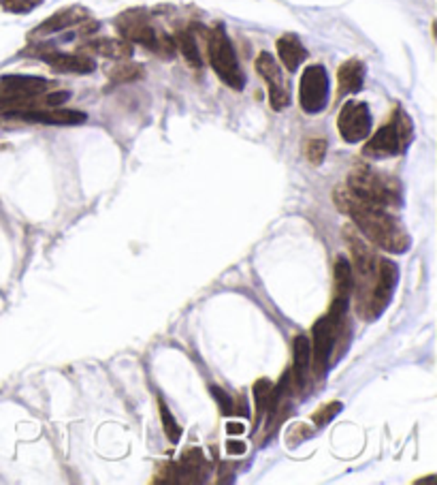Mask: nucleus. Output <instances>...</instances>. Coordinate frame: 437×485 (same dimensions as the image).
<instances>
[{"label":"nucleus","mask_w":437,"mask_h":485,"mask_svg":"<svg viewBox=\"0 0 437 485\" xmlns=\"http://www.w3.org/2000/svg\"><path fill=\"white\" fill-rule=\"evenodd\" d=\"M333 200L341 212L352 218L357 229L367 238L372 244L380 246L382 251L395 252V255H403L412 246L408 231L392 214H389V208L375 206V203H367L358 197H354L346 186L335 191Z\"/></svg>","instance_id":"nucleus-1"},{"label":"nucleus","mask_w":437,"mask_h":485,"mask_svg":"<svg viewBox=\"0 0 437 485\" xmlns=\"http://www.w3.org/2000/svg\"><path fill=\"white\" fill-rule=\"evenodd\" d=\"M52 81L35 75H4L0 77V107L11 112L20 109L58 107L69 101V92H52Z\"/></svg>","instance_id":"nucleus-2"},{"label":"nucleus","mask_w":437,"mask_h":485,"mask_svg":"<svg viewBox=\"0 0 437 485\" xmlns=\"http://www.w3.org/2000/svg\"><path fill=\"white\" fill-rule=\"evenodd\" d=\"M346 189L358 200L382 208L401 206V186L391 175H384L367 165H357L348 175Z\"/></svg>","instance_id":"nucleus-3"},{"label":"nucleus","mask_w":437,"mask_h":485,"mask_svg":"<svg viewBox=\"0 0 437 485\" xmlns=\"http://www.w3.org/2000/svg\"><path fill=\"white\" fill-rule=\"evenodd\" d=\"M115 26H118L122 38H126L129 43H139L149 52L158 54L163 58H171L177 52L173 37L163 35L149 24L147 13L143 9L126 11L122 13L118 20H115Z\"/></svg>","instance_id":"nucleus-4"},{"label":"nucleus","mask_w":437,"mask_h":485,"mask_svg":"<svg viewBox=\"0 0 437 485\" xmlns=\"http://www.w3.org/2000/svg\"><path fill=\"white\" fill-rule=\"evenodd\" d=\"M414 135L412 120L403 109H395L392 118L384 126H380L375 133L365 143L363 152L369 158H391L406 152Z\"/></svg>","instance_id":"nucleus-5"},{"label":"nucleus","mask_w":437,"mask_h":485,"mask_svg":"<svg viewBox=\"0 0 437 485\" xmlns=\"http://www.w3.org/2000/svg\"><path fill=\"white\" fill-rule=\"evenodd\" d=\"M207 54L215 75H218L226 86L233 88V90H243V86H246V75H243V71L240 67V60H237L233 43H231V38L224 32L223 26H215L214 30H209Z\"/></svg>","instance_id":"nucleus-6"},{"label":"nucleus","mask_w":437,"mask_h":485,"mask_svg":"<svg viewBox=\"0 0 437 485\" xmlns=\"http://www.w3.org/2000/svg\"><path fill=\"white\" fill-rule=\"evenodd\" d=\"M397 280H399V268H397V263L386 257H380L378 263H375L374 286L372 291H369L367 304H365L361 312L367 321H374V319H378L380 314L386 311V306L391 304L392 294H395L397 289Z\"/></svg>","instance_id":"nucleus-7"},{"label":"nucleus","mask_w":437,"mask_h":485,"mask_svg":"<svg viewBox=\"0 0 437 485\" xmlns=\"http://www.w3.org/2000/svg\"><path fill=\"white\" fill-rule=\"evenodd\" d=\"M341 323L331 317L329 312L320 317L312 328V338H309V346H312V368L316 377L323 379L329 368L331 360H333V346L337 343V332H340Z\"/></svg>","instance_id":"nucleus-8"},{"label":"nucleus","mask_w":437,"mask_h":485,"mask_svg":"<svg viewBox=\"0 0 437 485\" xmlns=\"http://www.w3.org/2000/svg\"><path fill=\"white\" fill-rule=\"evenodd\" d=\"M298 103L306 114H320L329 103V73L323 64H309L298 81Z\"/></svg>","instance_id":"nucleus-9"},{"label":"nucleus","mask_w":437,"mask_h":485,"mask_svg":"<svg viewBox=\"0 0 437 485\" xmlns=\"http://www.w3.org/2000/svg\"><path fill=\"white\" fill-rule=\"evenodd\" d=\"M340 135L348 143H358L372 135V112L363 101H348L337 118Z\"/></svg>","instance_id":"nucleus-10"},{"label":"nucleus","mask_w":437,"mask_h":485,"mask_svg":"<svg viewBox=\"0 0 437 485\" xmlns=\"http://www.w3.org/2000/svg\"><path fill=\"white\" fill-rule=\"evenodd\" d=\"M26 54L46 60L49 67L54 71H60V73L86 75L97 69V63H94L90 56H86V54H66L58 52V49H52L49 46H32L26 49Z\"/></svg>","instance_id":"nucleus-11"},{"label":"nucleus","mask_w":437,"mask_h":485,"mask_svg":"<svg viewBox=\"0 0 437 485\" xmlns=\"http://www.w3.org/2000/svg\"><path fill=\"white\" fill-rule=\"evenodd\" d=\"M256 71H258V75L265 80V84H267L271 107H273L275 112H282V109L289 107V103H290L289 84H286L284 77H282L280 64L275 63V58L271 56L269 52L258 54Z\"/></svg>","instance_id":"nucleus-12"},{"label":"nucleus","mask_w":437,"mask_h":485,"mask_svg":"<svg viewBox=\"0 0 437 485\" xmlns=\"http://www.w3.org/2000/svg\"><path fill=\"white\" fill-rule=\"evenodd\" d=\"M9 118L26 120V123H41V124H81L86 123V114L69 112V109L56 107H41V109H20V112H9Z\"/></svg>","instance_id":"nucleus-13"},{"label":"nucleus","mask_w":437,"mask_h":485,"mask_svg":"<svg viewBox=\"0 0 437 485\" xmlns=\"http://www.w3.org/2000/svg\"><path fill=\"white\" fill-rule=\"evenodd\" d=\"M309 368H312V346H309L307 336H297L292 345V370H290V385L295 391L306 387Z\"/></svg>","instance_id":"nucleus-14"},{"label":"nucleus","mask_w":437,"mask_h":485,"mask_svg":"<svg viewBox=\"0 0 437 485\" xmlns=\"http://www.w3.org/2000/svg\"><path fill=\"white\" fill-rule=\"evenodd\" d=\"M90 20V13L84 7H66L58 13H54L52 18H47L43 24H38L35 30H32V37H46V35H54V32L66 30L71 26L81 24V21Z\"/></svg>","instance_id":"nucleus-15"},{"label":"nucleus","mask_w":437,"mask_h":485,"mask_svg":"<svg viewBox=\"0 0 437 485\" xmlns=\"http://www.w3.org/2000/svg\"><path fill=\"white\" fill-rule=\"evenodd\" d=\"M177 468V483H198L205 481L207 475V460L203 457L201 449H186L181 454V460L175 464Z\"/></svg>","instance_id":"nucleus-16"},{"label":"nucleus","mask_w":437,"mask_h":485,"mask_svg":"<svg viewBox=\"0 0 437 485\" xmlns=\"http://www.w3.org/2000/svg\"><path fill=\"white\" fill-rule=\"evenodd\" d=\"M84 49L98 54V56L112 58V60H126L132 56V43L126 38H112V37H98L88 41Z\"/></svg>","instance_id":"nucleus-17"},{"label":"nucleus","mask_w":437,"mask_h":485,"mask_svg":"<svg viewBox=\"0 0 437 485\" xmlns=\"http://www.w3.org/2000/svg\"><path fill=\"white\" fill-rule=\"evenodd\" d=\"M365 84V64L361 60H348L337 71V86H340V97L357 95Z\"/></svg>","instance_id":"nucleus-18"},{"label":"nucleus","mask_w":437,"mask_h":485,"mask_svg":"<svg viewBox=\"0 0 437 485\" xmlns=\"http://www.w3.org/2000/svg\"><path fill=\"white\" fill-rule=\"evenodd\" d=\"M278 56L282 60V64L286 67V71L295 73V71L298 69V64L307 58V52H306V47H303L301 38H298L297 35H284L278 38Z\"/></svg>","instance_id":"nucleus-19"},{"label":"nucleus","mask_w":437,"mask_h":485,"mask_svg":"<svg viewBox=\"0 0 437 485\" xmlns=\"http://www.w3.org/2000/svg\"><path fill=\"white\" fill-rule=\"evenodd\" d=\"M173 43L177 52H181V56L188 60L192 69H201L203 60L201 54H198V43L190 30H177L173 35Z\"/></svg>","instance_id":"nucleus-20"},{"label":"nucleus","mask_w":437,"mask_h":485,"mask_svg":"<svg viewBox=\"0 0 437 485\" xmlns=\"http://www.w3.org/2000/svg\"><path fill=\"white\" fill-rule=\"evenodd\" d=\"M254 402H256V423L261 421V417L265 413L271 411V400H273V385L267 379H261V381L254 383Z\"/></svg>","instance_id":"nucleus-21"},{"label":"nucleus","mask_w":437,"mask_h":485,"mask_svg":"<svg viewBox=\"0 0 437 485\" xmlns=\"http://www.w3.org/2000/svg\"><path fill=\"white\" fill-rule=\"evenodd\" d=\"M158 411H160V419H163V430L167 434L171 443H180L181 438V428L177 423V419L173 417V413L169 411V406L164 404L163 400H158Z\"/></svg>","instance_id":"nucleus-22"},{"label":"nucleus","mask_w":437,"mask_h":485,"mask_svg":"<svg viewBox=\"0 0 437 485\" xmlns=\"http://www.w3.org/2000/svg\"><path fill=\"white\" fill-rule=\"evenodd\" d=\"M143 75V69L139 64H118V67H113L109 71V77H112L113 81H118V84H126V81H135L139 80Z\"/></svg>","instance_id":"nucleus-23"},{"label":"nucleus","mask_w":437,"mask_h":485,"mask_svg":"<svg viewBox=\"0 0 437 485\" xmlns=\"http://www.w3.org/2000/svg\"><path fill=\"white\" fill-rule=\"evenodd\" d=\"M41 3L43 0H0V7H3L4 11H9V13L24 15V13H30V11H35Z\"/></svg>","instance_id":"nucleus-24"},{"label":"nucleus","mask_w":437,"mask_h":485,"mask_svg":"<svg viewBox=\"0 0 437 485\" xmlns=\"http://www.w3.org/2000/svg\"><path fill=\"white\" fill-rule=\"evenodd\" d=\"M306 154L309 158V163L312 165H320L324 161V154H326V141L324 140H309L306 146Z\"/></svg>","instance_id":"nucleus-25"},{"label":"nucleus","mask_w":437,"mask_h":485,"mask_svg":"<svg viewBox=\"0 0 437 485\" xmlns=\"http://www.w3.org/2000/svg\"><path fill=\"white\" fill-rule=\"evenodd\" d=\"M340 411H341V402H331V404H326L324 409L314 413L312 419L316 426H326V423H329L331 419H333Z\"/></svg>","instance_id":"nucleus-26"},{"label":"nucleus","mask_w":437,"mask_h":485,"mask_svg":"<svg viewBox=\"0 0 437 485\" xmlns=\"http://www.w3.org/2000/svg\"><path fill=\"white\" fill-rule=\"evenodd\" d=\"M209 389H212V396L220 404V413H223V415H231V413H235V402L223 387H215L214 385V387H209Z\"/></svg>","instance_id":"nucleus-27"},{"label":"nucleus","mask_w":437,"mask_h":485,"mask_svg":"<svg viewBox=\"0 0 437 485\" xmlns=\"http://www.w3.org/2000/svg\"><path fill=\"white\" fill-rule=\"evenodd\" d=\"M226 449H229L231 455H243V454H246L248 447L243 443H240V440H231L229 447H226Z\"/></svg>","instance_id":"nucleus-28"},{"label":"nucleus","mask_w":437,"mask_h":485,"mask_svg":"<svg viewBox=\"0 0 437 485\" xmlns=\"http://www.w3.org/2000/svg\"><path fill=\"white\" fill-rule=\"evenodd\" d=\"M226 430H229V434H243V430H246V426H243V423H229V426H226Z\"/></svg>","instance_id":"nucleus-29"}]
</instances>
